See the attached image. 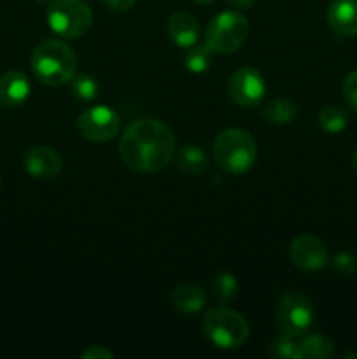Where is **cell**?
I'll list each match as a JSON object with an SVG mask.
<instances>
[{
    "mask_svg": "<svg viewBox=\"0 0 357 359\" xmlns=\"http://www.w3.org/2000/svg\"><path fill=\"white\" fill-rule=\"evenodd\" d=\"M177 139L170 126L158 119H136L130 123L119 140V156L130 170L150 174L160 172L174 160Z\"/></svg>",
    "mask_w": 357,
    "mask_h": 359,
    "instance_id": "obj_1",
    "label": "cell"
},
{
    "mask_svg": "<svg viewBox=\"0 0 357 359\" xmlns=\"http://www.w3.org/2000/svg\"><path fill=\"white\" fill-rule=\"evenodd\" d=\"M34 76L46 86H62L77 74V56L66 42L46 39L35 46L30 58Z\"/></svg>",
    "mask_w": 357,
    "mask_h": 359,
    "instance_id": "obj_2",
    "label": "cell"
},
{
    "mask_svg": "<svg viewBox=\"0 0 357 359\" xmlns=\"http://www.w3.org/2000/svg\"><path fill=\"white\" fill-rule=\"evenodd\" d=\"M214 160L226 174L244 175L258 160L254 137L241 128L223 130L214 140Z\"/></svg>",
    "mask_w": 357,
    "mask_h": 359,
    "instance_id": "obj_3",
    "label": "cell"
},
{
    "mask_svg": "<svg viewBox=\"0 0 357 359\" xmlns=\"http://www.w3.org/2000/svg\"><path fill=\"white\" fill-rule=\"evenodd\" d=\"M205 337L219 349H238L248 339V323L240 312L227 307H214L203 318Z\"/></svg>",
    "mask_w": 357,
    "mask_h": 359,
    "instance_id": "obj_4",
    "label": "cell"
},
{
    "mask_svg": "<svg viewBox=\"0 0 357 359\" xmlns=\"http://www.w3.org/2000/svg\"><path fill=\"white\" fill-rule=\"evenodd\" d=\"M48 25L58 37L79 39L93 25V11L84 0H51Z\"/></svg>",
    "mask_w": 357,
    "mask_h": 359,
    "instance_id": "obj_5",
    "label": "cell"
},
{
    "mask_svg": "<svg viewBox=\"0 0 357 359\" xmlns=\"http://www.w3.org/2000/svg\"><path fill=\"white\" fill-rule=\"evenodd\" d=\"M248 37V21L237 11L217 14L205 30V44L214 55H231L238 51Z\"/></svg>",
    "mask_w": 357,
    "mask_h": 359,
    "instance_id": "obj_6",
    "label": "cell"
},
{
    "mask_svg": "<svg viewBox=\"0 0 357 359\" xmlns=\"http://www.w3.org/2000/svg\"><path fill=\"white\" fill-rule=\"evenodd\" d=\"M315 312L310 300L296 291H289L280 298L276 305V323L284 333L301 339L312 330Z\"/></svg>",
    "mask_w": 357,
    "mask_h": 359,
    "instance_id": "obj_7",
    "label": "cell"
},
{
    "mask_svg": "<svg viewBox=\"0 0 357 359\" xmlns=\"http://www.w3.org/2000/svg\"><path fill=\"white\" fill-rule=\"evenodd\" d=\"M77 130L84 139L91 142H108L121 130V119L115 111L105 105L86 109L77 118Z\"/></svg>",
    "mask_w": 357,
    "mask_h": 359,
    "instance_id": "obj_8",
    "label": "cell"
},
{
    "mask_svg": "<svg viewBox=\"0 0 357 359\" xmlns=\"http://www.w3.org/2000/svg\"><path fill=\"white\" fill-rule=\"evenodd\" d=\"M227 93L231 100L240 107H258L266 95L265 77L252 67H241L231 74L227 81Z\"/></svg>",
    "mask_w": 357,
    "mask_h": 359,
    "instance_id": "obj_9",
    "label": "cell"
},
{
    "mask_svg": "<svg viewBox=\"0 0 357 359\" xmlns=\"http://www.w3.org/2000/svg\"><path fill=\"white\" fill-rule=\"evenodd\" d=\"M290 262L304 272H317L328 263V249L318 237L310 233L298 235L290 242Z\"/></svg>",
    "mask_w": 357,
    "mask_h": 359,
    "instance_id": "obj_10",
    "label": "cell"
},
{
    "mask_svg": "<svg viewBox=\"0 0 357 359\" xmlns=\"http://www.w3.org/2000/svg\"><path fill=\"white\" fill-rule=\"evenodd\" d=\"M23 167L28 175L41 181L58 177L62 172V158L52 147L34 146L27 151L23 158Z\"/></svg>",
    "mask_w": 357,
    "mask_h": 359,
    "instance_id": "obj_11",
    "label": "cell"
},
{
    "mask_svg": "<svg viewBox=\"0 0 357 359\" xmlns=\"http://www.w3.org/2000/svg\"><path fill=\"white\" fill-rule=\"evenodd\" d=\"M30 81L20 70H9L0 76V104L4 107H21L30 97Z\"/></svg>",
    "mask_w": 357,
    "mask_h": 359,
    "instance_id": "obj_12",
    "label": "cell"
},
{
    "mask_svg": "<svg viewBox=\"0 0 357 359\" xmlns=\"http://www.w3.org/2000/svg\"><path fill=\"white\" fill-rule=\"evenodd\" d=\"M328 25L336 35H357V0H332L328 9Z\"/></svg>",
    "mask_w": 357,
    "mask_h": 359,
    "instance_id": "obj_13",
    "label": "cell"
},
{
    "mask_svg": "<svg viewBox=\"0 0 357 359\" xmlns=\"http://www.w3.org/2000/svg\"><path fill=\"white\" fill-rule=\"evenodd\" d=\"M167 34L170 41L178 48H191L196 44L200 34L198 20L192 14L178 11V13L172 14L170 20L167 23Z\"/></svg>",
    "mask_w": 357,
    "mask_h": 359,
    "instance_id": "obj_14",
    "label": "cell"
},
{
    "mask_svg": "<svg viewBox=\"0 0 357 359\" xmlns=\"http://www.w3.org/2000/svg\"><path fill=\"white\" fill-rule=\"evenodd\" d=\"M172 300H174L177 311L184 312V314H196V312H200L205 307L206 293L198 284L186 283L175 287Z\"/></svg>",
    "mask_w": 357,
    "mask_h": 359,
    "instance_id": "obj_15",
    "label": "cell"
},
{
    "mask_svg": "<svg viewBox=\"0 0 357 359\" xmlns=\"http://www.w3.org/2000/svg\"><path fill=\"white\" fill-rule=\"evenodd\" d=\"M335 356V344L321 333L303 335L298 342V359H329Z\"/></svg>",
    "mask_w": 357,
    "mask_h": 359,
    "instance_id": "obj_16",
    "label": "cell"
},
{
    "mask_svg": "<svg viewBox=\"0 0 357 359\" xmlns=\"http://www.w3.org/2000/svg\"><path fill=\"white\" fill-rule=\"evenodd\" d=\"M209 158L200 146H184L177 153V167L186 175H200L206 170Z\"/></svg>",
    "mask_w": 357,
    "mask_h": 359,
    "instance_id": "obj_17",
    "label": "cell"
},
{
    "mask_svg": "<svg viewBox=\"0 0 357 359\" xmlns=\"http://www.w3.org/2000/svg\"><path fill=\"white\" fill-rule=\"evenodd\" d=\"M262 116L273 125H289L296 119L298 105L289 98H275L262 107Z\"/></svg>",
    "mask_w": 357,
    "mask_h": 359,
    "instance_id": "obj_18",
    "label": "cell"
},
{
    "mask_svg": "<svg viewBox=\"0 0 357 359\" xmlns=\"http://www.w3.org/2000/svg\"><path fill=\"white\" fill-rule=\"evenodd\" d=\"M317 121L328 133H340L349 125V114L340 105H326L318 112Z\"/></svg>",
    "mask_w": 357,
    "mask_h": 359,
    "instance_id": "obj_19",
    "label": "cell"
},
{
    "mask_svg": "<svg viewBox=\"0 0 357 359\" xmlns=\"http://www.w3.org/2000/svg\"><path fill=\"white\" fill-rule=\"evenodd\" d=\"M70 90L72 95L80 102H91L98 97L100 93V84H98L97 77L91 74L80 72L70 79Z\"/></svg>",
    "mask_w": 357,
    "mask_h": 359,
    "instance_id": "obj_20",
    "label": "cell"
},
{
    "mask_svg": "<svg viewBox=\"0 0 357 359\" xmlns=\"http://www.w3.org/2000/svg\"><path fill=\"white\" fill-rule=\"evenodd\" d=\"M212 55L214 51L206 44L191 46V48H188V53L184 56L186 69L192 74L206 72L212 65Z\"/></svg>",
    "mask_w": 357,
    "mask_h": 359,
    "instance_id": "obj_21",
    "label": "cell"
},
{
    "mask_svg": "<svg viewBox=\"0 0 357 359\" xmlns=\"http://www.w3.org/2000/svg\"><path fill=\"white\" fill-rule=\"evenodd\" d=\"M212 293L217 302H220V304H230L238 294L237 277L227 272L217 273L216 279L212 280Z\"/></svg>",
    "mask_w": 357,
    "mask_h": 359,
    "instance_id": "obj_22",
    "label": "cell"
},
{
    "mask_svg": "<svg viewBox=\"0 0 357 359\" xmlns=\"http://www.w3.org/2000/svg\"><path fill=\"white\" fill-rule=\"evenodd\" d=\"M270 354L273 358L279 359H298V342L296 337L289 335V333H280V335L273 337L272 342L268 346Z\"/></svg>",
    "mask_w": 357,
    "mask_h": 359,
    "instance_id": "obj_23",
    "label": "cell"
},
{
    "mask_svg": "<svg viewBox=\"0 0 357 359\" xmlns=\"http://www.w3.org/2000/svg\"><path fill=\"white\" fill-rule=\"evenodd\" d=\"M332 269L340 276H354L357 270V258L350 252H338L332 258Z\"/></svg>",
    "mask_w": 357,
    "mask_h": 359,
    "instance_id": "obj_24",
    "label": "cell"
},
{
    "mask_svg": "<svg viewBox=\"0 0 357 359\" xmlns=\"http://www.w3.org/2000/svg\"><path fill=\"white\" fill-rule=\"evenodd\" d=\"M343 97L346 104L357 111V70L350 72L343 81Z\"/></svg>",
    "mask_w": 357,
    "mask_h": 359,
    "instance_id": "obj_25",
    "label": "cell"
},
{
    "mask_svg": "<svg viewBox=\"0 0 357 359\" xmlns=\"http://www.w3.org/2000/svg\"><path fill=\"white\" fill-rule=\"evenodd\" d=\"M80 358L83 359H112L114 358V354H112L108 349H105L104 346H91V347H88L83 354H80Z\"/></svg>",
    "mask_w": 357,
    "mask_h": 359,
    "instance_id": "obj_26",
    "label": "cell"
},
{
    "mask_svg": "<svg viewBox=\"0 0 357 359\" xmlns=\"http://www.w3.org/2000/svg\"><path fill=\"white\" fill-rule=\"evenodd\" d=\"M102 2L105 4V7L115 11V13H126L135 6V0H102Z\"/></svg>",
    "mask_w": 357,
    "mask_h": 359,
    "instance_id": "obj_27",
    "label": "cell"
},
{
    "mask_svg": "<svg viewBox=\"0 0 357 359\" xmlns=\"http://www.w3.org/2000/svg\"><path fill=\"white\" fill-rule=\"evenodd\" d=\"M227 2L233 7H237V9H247V7H251L255 0H227Z\"/></svg>",
    "mask_w": 357,
    "mask_h": 359,
    "instance_id": "obj_28",
    "label": "cell"
},
{
    "mask_svg": "<svg viewBox=\"0 0 357 359\" xmlns=\"http://www.w3.org/2000/svg\"><path fill=\"white\" fill-rule=\"evenodd\" d=\"M352 167H354V170L357 172V149H356V153L352 154Z\"/></svg>",
    "mask_w": 357,
    "mask_h": 359,
    "instance_id": "obj_29",
    "label": "cell"
},
{
    "mask_svg": "<svg viewBox=\"0 0 357 359\" xmlns=\"http://www.w3.org/2000/svg\"><path fill=\"white\" fill-rule=\"evenodd\" d=\"M196 4H210V2H214V0H195Z\"/></svg>",
    "mask_w": 357,
    "mask_h": 359,
    "instance_id": "obj_30",
    "label": "cell"
},
{
    "mask_svg": "<svg viewBox=\"0 0 357 359\" xmlns=\"http://www.w3.org/2000/svg\"><path fill=\"white\" fill-rule=\"evenodd\" d=\"M0 186H2V177H0Z\"/></svg>",
    "mask_w": 357,
    "mask_h": 359,
    "instance_id": "obj_31",
    "label": "cell"
}]
</instances>
